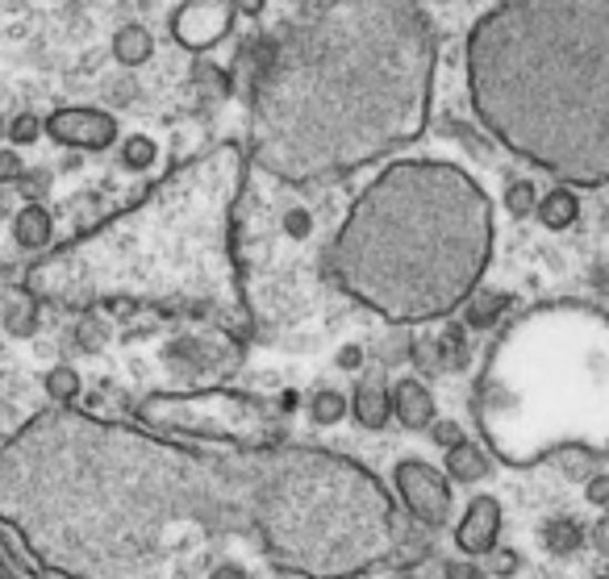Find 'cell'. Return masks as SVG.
<instances>
[{"label": "cell", "instance_id": "cell-27", "mask_svg": "<svg viewBox=\"0 0 609 579\" xmlns=\"http://www.w3.org/2000/svg\"><path fill=\"white\" fill-rule=\"evenodd\" d=\"M334 363H338V372H359V367H364V346L347 342V346L334 355Z\"/></svg>", "mask_w": 609, "mask_h": 579}, {"label": "cell", "instance_id": "cell-23", "mask_svg": "<svg viewBox=\"0 0 609 579\" xmlns=\"http://www.w3.org/2000/svg\"><path fill=\"white\" fill-rule=\"evenodd\" d=\"M280 225H284L288 238H309V234H314V213H309V209H288V213L280 217Z\"/></svg>", "mask_w": 609, "mask_h": 579}, {"label": "cell", "instance_id": "cell-5", "mask_svg": "<svg viewBox=\"0 0 609 579\" xmlns=\"http://www.w3.org/2000/svg\"><path fill=\"white\" fill-rule=\"evenodd\" d=\"M497 529H501V512H497V500L493 496H480V500H471L468 517H464V526L455 534V542L464 555H488L493 546H497Z\"/></svg>", "mask_w": 609, "mask_h": 579}, {"label": "cell", "instance_id": "cell-14", "mask_svg": "<svg viewBox=\"0 0 609 579\" xmlns=\"http://www.w3.org/2000/svg\"><path fill=\"white\" fill-rule=\"evenodd\" d=\"M42 388H47V396H51V400H59V405H71V400L80 396V388H84V379H80V372H75V367H68V363H54L51 372H47V379H42Z\"/></svg>", "mask_w": 609, "mask_h": 579}, {"label": "cell", "instance_id": "cell-21", "mask_svg": "<svg viewBox=\"0 0 609 579\" xmlns=\"http://www.w3.org/2000/svg\"><path fill=\"white\" fill-rule=\"evenodd\" d=\"M38 138H42V118H34V113H18V118L9 121V142L13 146H34Z\"/></svg>", "mask_w": 609, "mask_h": 579}, {"label": "cell", "instance_id": "cell-19", "mask_svg": "<svg viewBox=\"0 0 609 579\" xmlns=\"http://www.w3.org/2000/svg\"><path fill=\"white\" fill-rule=\"evenodd\" d=\"M192 84L201 88L210 101H222V96L230 92V75L217 68V63H205V59H201V63L192 68Z\"/></svg>", "mask_w": 609, "mask_h": 579}, {"label": "cell", "instance_id": "cell-32", "mask_svg": "<svg viewBox=\"0 0 609 579\" xmlns=\"http://www.w3.org/2000/svg\"><path fill=\"white\" fill-rule=\"evenodd\" d=\"M592 542H597V550H606L609 555V517L597 521V529H592Z\"/></svg>", "mask_w": 609, "mask_h": 579}, {"label": "cell", "instance_id": "cell-30", "mask_svg": "<svg viewBox=\"0 0 609 579\" xmlns=\"http://www.w3.org/2000/svg\"><path fill=\"white\" fill-rule=\"evenodd\" d=\"M263 9H267V0H234L238 18H263Z\"/></svg>", "mask_w": 609, "mask_h": 579}, {"label": "cell", "instance_id": "cell-24", "mask_svg": "<svg viewBox=\"0 0 609 579\" xmlns=\"http://www.w3.org/2000/svg\"><path fill=\"white\" fill-rule=\"evenodd\" d=\"M430 438H435V446L451 450V446L464 443V426H459V421H451V417H447V421H438V417H435V426H430Z\"/></svg>", "mask_w": 609, "mask_h": 579}, {"label": "cell", "instance_id": "cell-31", "mask_svg": "<svg viewBox=\"0 0 609 579\" xmlns=\"http://www.w3.org/2000/svg\"><path fill=\"white\" fill-rule=\"evenodd\" d=\"M447 579H485V576L471 562H447Z\"/></svg>", "mask_w": 609, "mask_h": 579}, {"label": "cell", "instance_id": "cell-16", "mask_svg": "<svg viewBox=\"0 0 609 579\" xmlns=\"http://www.w3.org/2000/svg\"><path fill=\"white\" fill-rule=\"evenodd\" d=\"M155 159H159L155 138L130 134V138L122 142V167H125V171H146V167H155Z\"/></svg>", "mask_w": 609, "mask_h": 579}, {"label": "cell", "instance_id": "cell-33", "mask_svg": "<svg viewBox=\"0 0 609 579\" xmlns=\"http://www.w3.org/2000/svg\"><path fill=\"white\" fill-rule=\"evenodd\" d=\"M493 567H497L501 576H509V571H518V555H509V550H501V555H497V562H493Z\"/></svg>", "mask_w": 609, "mask_h": 579}, {"label": "cell", "instance_id": "cell-9", "mask_svg": "<svg viewBox=\"0 0 609 579\" xmlns=\"http://www.w3.org/2000/svg\"><path fill=\"white\" fill-rule=\"evenodd\" d=\"M151 54H155V38H151V30H146L142 21H130V26H122V30L113 34V59H118L125 71L142 68Z\"/></svg>", "mask_w": 609, "mask_h": 579}, {"label": "cell", "instance_id": "cell-26", "mask_svg": "<svg viewBox=\"0 0 609 579\" xmlns=\"http://www.w3.org/2000/svg\"><path fill=\"white\" fill-rule=\"evenodd\" d=\"M21 187H26V201H38V205H42V192L51 187V175H47V171H26V175H21Z\"/></svg>", "mask_w": 609, "mask_h": 579}, {"label": "cell", "instance_id": "cell-20", "mask_svg": "<svg viewBox=\"0 0 609 579\" xmlns=\"http://www.w3.org/2000/svg\"><path fill=\"white\" fill-rule=\"evenodd\" d=\"M535 205H539V187L530 184V180H514V184L505 187V209L514 217H530Z\"/></svg>", "mask_w": 609, "mask_h": 579}, {"label": "cell", "instance_id": "cell-22", "mask_svg": "<svg viewBox=\"0 0 609 579\" xmlns=\"http://www.w3.org/2000/svg\"><path fill=\"white\" fill-rule=\"evenodd\" d=\"M26 175V159L18 146H0V184H21Z\"/></svg>", "mask_w": 609, "mask_h": 579}, {"label": "cell", "instance_id": "cell-15", "mask_svg": "<svg viewBox=\"0 0 609 579\" xmlns=\"http://www.w3.org/2000/svg\"><path fill=\"white\" fill-rule=\"evenodd\" d=\"M309 417L317 426H338L347 417V396L334 393V388H322V393L309 396Z\"/></svg>", "mask_w": 609, "mask_h": 579}, {"label": "cell", "instance_id": "cell-17", "mask_svg": "<svg viewBox=\"0 0 609 579\" xmlns=\"http://www.w3.org/2000/svg\"><path fill=\"white\" fill-rule=\"evenodd\" d=\"M4 329H9L13 338H34V329H38L34 301H26V296L9 301V308H4Z\"/></svg>", "mask_w": 609, "mask_h": 579}, {"label": "cell", "instance_id": "cell-11", "mask_svg": "<svg viewBox=\"0 0 609 579\" xmlns=\"http://www.w3.org/2000/svg\"><path fill=\"white\" fill-rule=\"evenodd\" d=\"M488 467H493V463H488V455L480 450V446H471L468 438L447 450V471H451V479H464V484H471V479L488 476Z\"/></svg>", "mask_w": 609, "mask_h": 579}, {"label": "cell", "instance_id": "cell-4", "mask_svg": "<svg viewBox=\"0 0 609 579\" xmlns=\"http://www.w3.org/2000/svg\"><path fill=\"white\" fill-rule=\"evenodd\" d=\"M397 488L400 496H405V505L414 509V517H422L426 526H443V521H447V512H451V488H447V479L438 476L435 467H426V463H400Z\"/></svg>", "mask_w": 609, "mask_h": 579}, {"label": "cell", "instance_id": "cell-3", "mask_svg": "<svg viewBox=\"0 0 609 579\" xmlns=\"http://www.w3.org/2000/svg\"><path fill=\"white\" fill-rule=\"evenodd\" d=\"M42 134H51L68 151H109L122 130H118L113 113H105V109L71 104V109H54L51 118L42 121Z\"/></svg>", "mask_w": 609, "mask_h": 579}, {"label": "cell", "instance_id": "cell-28", "mask_svg": "<svg viewBox=\"0 0 609 579\" xmlns=\"http://www.w3.org/2000/svg\"><path fill=\"white\" fill-rule=\"evenodd\" d=\"M109 96H118L113 104H130L134 96H139V84L125 75V80H118V84H109Z\"/></svg>", "mask_w": 609, "mask_h": 579}, {"label": "cell", "instance_id": "cell-13", "mask_svg": "<svg viewBox=\"0 0 609 579\" xmlns=\"http://www.w3.org/2000/svg\"><path fill=\"white\" fill-rule=\"evenodd\" d=\"M435 363L438 367H447V372H459V367H468V342H464V329L459 325H447L435 342Z\"/></svg>", "mask_w": 609, "mask_h": 579}, {"label": "cell", "instance_id": "cell-10", "mask_svg": "<svg viewBox=\"0 0 609 579\" xmlns=\"http://www.w3.org/2000/svg\"><path fill=\"white\" fill-rule=\"evenodd\" d=\"M535 217H539L547 230H572L576 217H580V201H576L568 187H551L547 196H539V205H535Z\"/></svg>", "mask_w": 609, "mask_h": 579}, {"label": "cell", "instance_id": "cell-1", "mask_svg": "<svg viewBox=\"0 0 609 579\" xmlns=\"http://www.w3.org/2000/svg\"><path fill=\"white\" fill-rule=\"evenodd\" d=\"M476 113L568 180L609 171V0H509L468 47Z\"/></svg>", "mask_w": 609, "mask_h": 579}, {"label": "cell", "instance_id": "cell-18", "mask_svg": "<svg viewBox=\"0 0 609 579\" xmlns=\"http://www.w3.org/2000/svg\"><path fill=\"white\" fill-rule=\"evenodd\" d=\"M542 542L551 546L556 555H572L576 546H580V526H576L572 517H551L547 529H542Z\"/></svg>", "mask_w": 609, "mask_h": 579}, {"label": "cell", "instance_id": "cell-8", "mask_svg": "<svg viewBox=\"0 0 609 579\" xmlns=\"http://www.w3.org/2000/svg\"><path fill=\"white\" fill-rule=\"evenodd\" d=\"M51 238H54V217L47 213V205L26 201L18 209V217H13V242H18L21 251H42V246H51Z\"/></svg>", "mask_w": 609, "mask_h": 579}, {"label": "cell", "instance_id": "cell-6", "mask_svg": "<svg viewBox=\"0 0 609 579\" xmlns=\"http://www.w3.org/2000/svg\"><path fill=\"white\" fill-rule=\"evenodd\" d=\"M393 413L405 429H430L435 426V396L422 379H400L393 388Z\"/></svg>", "mask_w": 609, "mask_h": 579}, {"label": "cell", "instance_id": "cell-2", "mask_svg": "<svg viewBox=\"0 0 609 579\" xmlns=\"http://www.w3.org/2000/svg\"><path fill=\"white\" fill-rule=\"evenodd\" d=\"M234 0H184L172 13V38L192 54L213 51L234 30Z\"/></svg>", "mask_w": 609, "mask_h": 579}, {"label": "cell", "instance_id": "cell-25", "mask_svg": "<svg viewBox=\"0 0 609 579\" xmlns=\"http://www.w3.org/2000/svg\"><path fill=\"white\" fill-rule=\"evenodd\" d=\"M75 342H80L84 351H101V346H105V325L88 317V322H80V329H75Z\"/></svg>", "mask_w": 609, "mask_h": 579}, {"label": "cell", "instance_id": "cell-29", "mask_svg": "<svg viewBox=\"0 0 609 579\" xmlns=\"http://www.w3.org/2000/svg\"><path fill=\"white\" fill-rule=\"evenodd\" d=\"M585 496H589L592 505H606V500H609V479L606 476H592L589 488H585Z\"/></svg>", "mask_w": 609, "mask_h": 579}, {"label": "cell", "instance_id": "cell-12", "mask_svg": "<svg viewBox=\"0 0 609 579\" xmlns=\"http://www.w3.org/2000/svg\"><path fill=\"white\" fill-rule=\"evenodd\" d=\"M505 308H509V296H505V292H480V296H471L468 301L464 322H468V329H488V325L501 322Z\"/></svg>", "mask_w": 609, "mask_h": 579}, {"label": "cell", "instance_id": "cell-7", "mask_svg": "<svg viewBox=\"0 0 609 579\" xmlns=\"http://www.w3.org/2000/svg\"><path fill=\"white\" fill-rule=\"evenodd\" d=\"M351 413L364 429H384L388 426V413H393V396L384 388L380 375H367L359 379V388L351 396Z\"/></svg>", "mask_w": 609, "mask_h": 579}]
</instances>
